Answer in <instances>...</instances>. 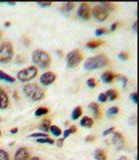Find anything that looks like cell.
I'll return each instance as SVG.
<instances>
[{"label":"cell","instance_id":"cell-21","mask_svg":"<svg viewBox=\"0 0 139 160\" xmlns=\"http://www.w3.org/2000/svg\"><path fill=\"white\" fill-rule=\"evenodd\" d=\"M102 43H103L102 40H92V41L88 42V43L86 44V46H87L88 48H92V49H94V48H97L98 46H100V45H101Z\"/></svg>","mask_w":139,"mask_h":160},{"label":"cell","instance_id":"cell-26","mask_svg":"<svg viewBox=\"0 0 139 160\" xmlns=\"http://www.w3.org/2000/svg\"><path fill=\"white\" fill-rule=\"evenodd\" d=\"M100 6H102L105 10H107V11H111V10H113L114 8H115V6L112 4V3H109V2H103V3H100L99 4Z\"/></svg>","mask_w":139,"mask_h":160},{"label":"cell","instance_id":"cell-22","mask_svg":"<svg viewBox=\"0 0 139 160\" xmlns=\"http://www.w3.org/2000/svg\"><path fill=\"white\" fill-rule=\"evenodd\" d=\"M81 115H82V108L78 106V107H76L75 109L73 110V112H72L71 117H72V119L76 120V119H78L79 117H80Z\"/></svg>","mask_w":139,"mask_h":160},{"label":"cell","instance_id":"cell-7","mask_svg":"<svg viewBox=\"0 0 139 160\" xmlns=\"http://www.w3.org/2000/svg\"><path fill=\"white\" fill-rule=\"evenodd\" d=\"M93 15L98 21H104L108 17V11L104 9L102 6H100V5H97L93 9Z\"/></svg>","mask_w":139,"mask_h":160},{"label":"cell","instance_id":"cell-37","mask_svg":"<svg viewBox=\"0 0 139 160\" xmlns=\"http://www.w3.org/2000/svg\"><path fill=\"white\" fill-rule=\"evenodd\" d=\"M39 6L40 7H49V6H51V2H38L37 3Z\"/></svg>","mask_w":139,"mask_h":160},{"label":"cell","instance_id":"cell-29","mask_svg":"<svg viewBox=\"0 0 139 160\" xmlns=\"http://www.w3.org/2000/svg\"><path fill=\"white\" fill-rule=\"evenodd\" d=\"M47 136H48V135L46 133H33L31 135H29V137H30V138H37V139H39V138H45Z\"/></svg>","mask_w":139,"mask_h":160},{"label":"cell","instance_id":"cell-27","mask_svg":"<svg viewBox=\"0 0 139 160\" xmlns=\"http://www.w3.org/2000/svg\"><path fill=\"white\" fill-rule=\"evenodd\" d=\"M36 141H37L38 143H42V144H44V143L53 144V143H54V140L51 139V138H48V137H45V138H39V139L36 140Z\"/></svg>","mask_w":139,"mask_h":160},{"label":"cell","instance_id":"cell-30","mask_svg":"<svg viewBox=\"0 0 139 160\" xmlns=\"http://www.w3.org/2000/svg\"><path fill=\"white\" fill-rule=\"evenodd\" d=\"M0 160H9L8 153L3 149H0Z\"/></svg>","mask_w":139,"mask_h":160},{"label":"cell","instance_id":"cell-31","mask_svg":"<svg viewBox=\"0 0 139 160\" xmlns=\"http://www.w3.org/2000/svg\"><path fill=\"white\" fill-rule=\"evenodd\" d=\"M87 86L90 87V88H94L96 86V82H95V79L94 78H89L87 80Z\"/></svg>","mask_w":139,"mask_h":160},{"label":"cell","instance_id":"cell-1","mask_svg":"<svg viewBox=\"0 0 139 160\" xmlns=\"http://www.w3.org/2000/svg\"><path fill=\"white\" fill-rule=\"evenodd\" d=\"M32 61L37 67L44 69V68H47L49 65H50L51 58L46 51L37 49V50H34L32 53Z\"/></svg>","mask_w":139,"mask_h":160},{"label":"cell","instance_id":"cell-34","mask_svg":"<svg viewBox=\"0 0 139 160\" xmlns=\"http://www.w3.org/2000/svg\"><path fill=\"white\" fill-rule=\"evenodd\" d=\"M98 100H99L100 102H106V101H107V97H106L105 93H100V94H99Z\"/></svg>","mask_w":139,"mask_h":160},{"label":"cell","instance_id":"cell-18","mask_svg":"<svg viewBox=\"0 0 139 160\" xmlns=\"http://www.w3.org/2000/svg\"><path fill=\"white\" fill-rule=\"evenodd\" d=\"M94 157H95L96 160H106L107 158L106 153L102 149H97L95 153H94Z\"/></svg>","mask_w":139,"mask_h":160},{"label":"cell","instance_id":"cell-50","mask_svg":"<svg viewBox=\"0 0 139 160\" xmlns=\"http://www.w3.org/2000/svg\"><path fill=\"white\" fill-rule=\"evenodd\" d=\"M0 121H1V118H0Z\"/></svg>","mask_w":139,"mask_h":160},{"label":"cell","instance_id":"cell-2","mask_svg":"<svg viewBox=\"0 0 139 160\" xmlns=\"http://www.w3.org/2000/svg\"><path fill=\"white\" fill-rule=\"evenodd\" d=\"M109 60L104 55H96V56L89 57L86 59L85 63H84V68L87 70H94L99 69L102 67H105L108 65Z\"/></svg>","mask_w":139,"mask_h":160},{"label":"cell","instance_id":"cell-11","mask_svg":"<svg viewBox=\"0 0 139 160\" xmlns=\"http://www.w3.org/2000/svg\"><path fill=\"white\" fill-rule=\"evenodd\" d=\"M29 159V151L25 147H20L17 149L14 155V160H28Z\"/></svg>","mask_w":139,"mask_h":160},{"label":"cell","instance_id":"cell-15","mask_svg":"<svg viewBox=\"0 0 139 160\" xmlns=\"http://www.w3.org/2000/svg\"><path fill=\"white\" fill-rule=\"evenodd\" d=\"M73 8H74V4L71 3V2H67V3H63L62 4L60 10H61V12L63 14H68L70 11H72Z\"/></svg>","mask_w":139,"mask_h":160},{"label":"cell","instance_id":"cell-3","mask_svg":"<svg viewBox=\"0 0 139 160\" xmlns=\"http://www.w3.org/2000/svg\"><path fill=\"white\" fill-rule=\"evenodd\" d=\"M23 92L33 101H39L44 97V90L36 83H29L23 87Z\"/></svg>","mask_w":139,"mask_h":160},{"label":"cell","instance_id":"cell-39","mask_svg":"<svg viewBox=\"0 0 139 160\" xmlns=\"http://www.w3.org/2000/svg\"><path fill=\"white\" fill-rule=\"evenodd\" d=\"M129 122H130V124H132V125H135V123H136V116H135V115H133Z\"/></svg>","mask_w":139,"mask_h":160},{"label":"cell","instance_id":"cell-42","mask_svg":"<svg viewBox=\"0 0 139 160\" xmlns=\"http://www.w3.org/2000/svg\"><path fill=\"white\" fill-rule=\"evenodd\" d=\"M10 132H11L12 134L17 133V132H18V128H13V129H11V130H10Z\"/></svg>","mask_w":139,"mask_h":160},{"label":"cell","instance_id":"cell-51","mask_svg":"<svg viewBox=\"0 0 139 160\" xmlns=\"http://www.w3.org/2000/svg\"><path fill=\"white\" fill-rule=\"evenodd\" d=\"M0 36H1V33H0Z\"/></svg>","mask_w":139,"mask_h":160},{"label":"cell","instance_id":"cell-43","mask_svg":"<svg viewBox=\"0 0 139 160\" xmlns=\"http://www.w3.org/2000/svg\"><path fill=\"white\" fill-rule=\"evenodd\" d=\"M136 28H137V22L135 21V22H134V24H133V31L134 32H136V30H137Z\"/></svg>","mask_w":139,"mask_h":160},{"label":"cell","instance_id":"cell-28","mask_svg":"<svg viewBox=\"0 0 139 160\" xmlns=\"http://www.w3.org/2000/svg\"><path fill=\"white\" fill-rule=\"evenodd\" d=\"M118 111H119L118 107L113 106V107H111V108H109V109H108L107 115H108V116H113V115H116V114L118 113Z\"/></svg>","mask_w":139,"mask_h":160},{"label":"cell","instance_id":"cell-4","mask_svg":"<svg viewBox=\"0 0 139 160\" xmlns=\"http://www.w3.org/2000/svg\"><path fill=\"white\" fill-rule=\"evenodd\" d=\"M13 46L10 42H3L0 45V63H8L13 58Z\"/></svg>","mask_w":139,"mask_h":160},{"label":"cell","instance_id":"cell-48","mask_svg":"<svg viewBox=\"0 0 139 160\" xmlns=\"http://www.w3.org/2000/svg\"><path fill=\"white\" fill-rule=\"evenodd\" d=\"M8 4H9V5H11V6H13V5H15V3H14V2H8Z\"/></svg>","mask_w":139,"mask_h":160},{"label":"cell","instance_id":"cell-20","mask_svg":"<svg viewBox=\"0 0 139 160\" xmlns=\"http://www.w3.org/2000/svg\"><path fill=\"white\" fill-rule=\"evenodd\" d=\"M50 126H51V121H50V120H49V119H44V120H42V122L40 124V126H39V128H40L41 130H43V131L47 132L48 130H49V128H50Z\"/></svg>","mask_w":139,"mask_h":160},{"label":"cell","instance_id":"cell-32","mask_svg":"<svg viewBox=\"0 0 139 160\" xmlns=\"http://www.w3.org/2000/svg\"><path fill=\"white\" fill-rule=\"evenodd\" d=\"M106 33H108V30L105 28H98L95 31V34L97 35V36H100V35L106 34Z\"/></svg>","mask_w":139,"mask_h":160},{"label":"cell","instance_id":"cell-14","mask_svg":"<svg viewBox=\"0 0 139 160\" xmlns=\"http://www.w3.org/2000/svg\"><path fill=\"white\" fill-rule=\"evenodd\" d=\"M89 108H90L93 114H94V117L95 118H100L101 117V111H100V108H99V105L95 102H92L90 105H89Z\"/></svg>","mask_w":139,"mask_h":160},{"label":"cell","instance_id":"cell-46","mask_svg":"<svg viewBox=\"0 0 139 160\" xmlns=\"http://www.w3.org/2000/svg\"><path fill=\"white\" fill-rule=\"evenodd\" d=\"M13 95H14V98H15V99H18V96H17V91H14Z\"/></svg>","mask_w":139,"mask_h":160},{"label":"cell","instance_id":"cell-45","mask_svg":"<svg viewBox=\"0 0 139 160\" xmlns=\"http://www.w3.org/2000/svg\"><path fill=\"white\" fill-rule=\"evenodd\" d=\"M117 160H128V158L126 156H121V157H119Z\"/></svg>","mask_w":139,"mask_h":160},{"label":"cell","instance_id":"cell-49","mask_svg":"<svg viewBox=\"0 0 139 160\" xmlns=\"http://www.w3.org/2000/svg\"><path fill=\"white\" fill-rule=\"evenodd\" d=\"M0 135H1V131H0Z\"/></svg>","mask_w":139,"mask_h":160},{"label":"cell","instance_id":"cell-24","mask_svg":"<svg viewBox=\"0 0 139 160\" xmlns=\"http://www.w3.org/2000/svg\"><path fill=\"white\" fill-rule=\"evenodd\" d=\"M47 113H48V109L46 107H39L35 111L36 116H42V115H45Z\"/></svg>","mask_w":139,"mask_h":160},{"label":"cell","instance_id":"cell-12","mask_svg":"<svg viewBox=\"0 0 139 160\" xmlns=\"http://www.w3.org/2000/svg\"><path fill=\"white\" fill-rule=\"evenodd\" d=\"M9 104V97L8 94L3 88L0 87V109H5L8 107Z\"/></svg>","mask_w":139,"mask_h":160},{"label":"cell","instance_id":"cell-9","mask_svg":"<svg viewBox=\"0 0 139 160\" xmlns=\"http://www.w3.org/2000/svg\"><path fill=\"white\" fill-rule=\"evenodd\" d=\"M55 79H56L55 74L51 71H48V72L43 73L40 76V83L44 85V86H48V85L52 84L55 81Z\"/></svg>","mask_w":139,"mask_h":160},{"label":"cell","instance_id":"cell-8","mask_svg":"<svg viewBox=\"0 0 139 160\" xmlns=\"http://www.w3.org/2000/svg\"><path fill=\"white\" fill-rule=\"evenodd\" d=\"M78 16L80 18H82L83 20L90 19V16H91L90 6H89L87 3L80 4V7H79V9H78Z\"/></svg>","mask_w":139,"mask_h":160},{"label":"cell","instance_id":"cell-10","mask_svg":"<svg viewBox=\"0 0 139 160\" xmlns=\"http://www.w3.org/2000/svg\"><path fill=\"white\" fill-rule=\"evenodd\" d=\"M112 143L118 150H120L124 146V138L120 132H114L112 136Z\"/></svg>","mask_w":139,"mask_h":160},{"label":"cell","instance_id":"cell-17","mask_svg":"<svg viewBox=\"0 0 139 160\" xmlns=\"http://www.w3.org/2000/svg\"><path fill=\"white\" fill-rule=\"evenodd\" d=\"M0 80H3V81H6V82H10V83H13L15 81V78L10 76V75H8L7 73L3 72L2 70H0Z\"/></svg>","mask_w":139,"mask_h":160},{"label":"cell","instance_id":"cell-25","mask_svg":"<svg viewBox=\"0 0 139 160\" xmlns=\"http://www.w3.org/2000/svg\"><path fill=\"white\" fill-rule=\"evenodd\" d=\"M76 130H77V127L76 126H71L70 128H68L67 130H65V131H64V139H65L66 137H68L69 135L70 134H72V133H74V132H76Z\"/></svg>","mask_w":139,"mask_h":160},{"label":"cell","instance_id":"cell-47","mask_svg":"<svg viewBox=\"0 0 139 160\" xmlns=\"http://www.w3.org/2000/svg\"><path fill=\"white\" fill-rule=\"evenodd\" d=\"M10 25H11V23L10 22H5V27H9V26H10Z\"/></svg>","mask_w":139,"mask_h":160},{"label":"cell","instance_id":"cell-36","mask_svg":"<svg viewBox=\"0 0 139 160\" xmlns=\"http://www.w3.org/2000/svg\"><path fill=\"white\" fill-rule=\"evenodd\" d=\"M130 99H132V101L135 104H137V93L136 92L131 93L130 94Z\"/></svg>","mask_w":139,"mask_h":160},{"label":"cell","instance_id":"cell-23","mask_svg":"<svg viewBox=\"0 0 139 160\" xmlns=\"http://www.w3.org/2000/svg\"><path fill=\"white\" fill-rule=\"evenodd\" d=\"M49 130H50V132L53 134V135H55V136H60V134L62 133L61 131V129L60 128H58L57 126H55V125H51L50 128H49Z\"/></svg>","mask_w":139,"mask_h":160},{"label":"cell","instance_id":"cell-5","mask_svg":"<svg viewBox=\"0 0 139 160\" xmlns=\"http://www.w3.org/2000/svg\"><path fill=\"white\" fill-rule=\"evenodd\" d=\"M37 73H38V70L33 65V66H29L27 68L20 70V71L17 73V79L21 82H28L35 78Z\"/></svg>","mask_w":139,"mask_h":160},{"label":"cell","instance_id":"cell-33","mask_svg":"<svg viewBox=\"0 0 139 160\" xmlns=\"http://www.w3.org/2000/svg\"><path fill=\"white\" fill-rule=\"evenodd\" d=\"M115 132V127H110V128H108L106 129L105 131H103V136H106V135H109V134H112Z\"/></svg>","mask_w":139,"mask_h":160},{"label":"cell","instance_id":"cell-19","mask_svg":"<svg viewBox=\"0 0 139 160\" xmlns=\"http://www.w3.org/2000/svg\"><path fill=\"white\" fill-rule=\"evenodd\" d=\"M105 95H106L107 99H109V100H111V101H113V100H115V99L117 98L118 93H117L116 90H114V89H109V90H107V91H106Z\"/></svg>","mask_w":139,"mask_h":160},{"label":"cell","instance_id":"cell-16","mask_svg":"<svg viewBox=\"0 0 139 160\" xmlns=\"http://www.w3.org/2000/svg\"><path fill=\"white\" fill-rule=\"evenodd\" d=\"M93 123H94L93 119L90 118V117H88V116L82 117L81 121H80V125L83 127H91L93 125Z\"/></svg>","mask_w":139,"mask_h":160},{"label":"cell","instance_id":"cell-38","mask_svg":"<svg viewBox=\"0 0 139 160\" xmlns=\"http://www.w3.org/2000/svg\"><path fill=\"white\" fill-rule=\"evenodd\" d=\"M63 141H64V138H58V140H57V147H59V148H60V147H62L63 146Z\"/></svg>","mask_w":139,"mask_h":160},{"label":"cell","instance_id":"cell-40","mask_svg":"<svg viewBox=\"0 0 139 160\" xmlns=\"http://www.w3.org/2000/svg\"><path fill=\"white\" fill-rule=\"evenodd\" d=\"M117 26H118V23L117 22H115V23H113L112 25H111V28H110V30L111 31H114L116 28H117Z\"/></svg>","mask_w":139,"mask_h":160},{"label":"cell","instance_id":"cell-6","mask_svg":"<svg viewBox=\"0 0 139 160\" xmlns=\"http://www.w3.org/2000/svg\"><path fill=\"white\" fill-rule=\"evenodd\" d=\"M83 59V54L81 53L80 50H72L71 52L67 54V66L69 68H74L82 61Z\"/></svg>","mask_w":139,"mask_h":160},{"label":"cell","instance_id":"cell-13","mask_svg":"<svg viewBox=\"0 0 139 160\" xmlns=\"http://www.w3.org/2000/svg\"><path fill=\"white\" fill-rule=\"evenodd\" d=\"M115 77H117V75H115L112 71H106L101 75L103 82H105V83H111L113 80L115 79Z\"/></svg>","mask_w":139,"mask_h":160},{"label":"cell","instance_id":"cell-44","mask_svg":"<svg viewBox=\"0 0 139 160\" xmlns=\"http://www.w3.org/2000/svg\"><path fill=\"white\" fill-rule=\"evenodd\" d=\"M28 160H40V158L37 157V156H34V157H31V158H29Z\"/></svg>","mask_w":139,"mask_h":160},{"label":"cell","instance_id":"cell-41","mask_svg":"<svg viewBox=\"0 0 139 160\" xmlns=\"http://www.w3.org/2000/svg\"><path fill=\"white\" fill-rule=\"evenodd\" d=\"M93 140H94V136H92V135H91V136H87L86 137L85 141L86 142H89V141H93Z\"/></svg>","mask_w":139,"mask_h":160},{"label":"cell","instance_id":"cell-35","mask_svg":"<svg viewBox=\"0 0 139 160\" xmlns=\"http://www.w3.org/2000/svg\"><path fill=\"white\" fill-rule=\"evenodd\" d=\"M119 58L123 60H127L129 58V55L126 52H121V53H119Z\"/></svg>","mask_w":139,"mask_h":160}]
</instances>
